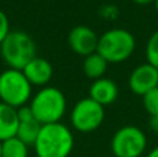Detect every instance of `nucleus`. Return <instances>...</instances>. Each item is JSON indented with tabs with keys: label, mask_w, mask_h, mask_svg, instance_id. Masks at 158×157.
Listing matches in <instances>:
<instances>
[{
	"label": "nucleus",
	"mask_w": 158,
	"mask_h": 157,
	"mask_svg": "<svg viewBox=\"0 0 158 157\" xmlns=\"http://www.w3.org/2000/svg\"><path fill=\"white\" fill-rule=\"evenodd\" d=\"M72 131L63 122L42 125L33 149L36 157H69L74 149Z\"/></svg>",
	"instance_id": "1"
},
{
	"label": "nucleus",
	"mask_w": 158,
	"mask_h": 157,
	"mask_svg": "<svg viewBox=\"0 0 158 157\" xmlns=\"http://www.w3.org/2000/svg\"><path fill=\"white\" fill-rule=\"evenodd\" d=\"M28 107L42 125L61 122L67 113V97L61 89L47 85L33 95Z\"/></svg>",
	"instance_id": "2"
},
{
	"label": "nucleus",
	"mask_w": 158,
	"mask_h": 157,
	"mask_svg": "<svg viewBox=\"0 0 158 157\" xmlns=\"http://www.w3.org/2000/svg\"><path fill=\"white\" fill-rule=\"evenodd\" d=\"M135 50V35L125 28H111L98 36L97 53L110 64H119L129 60Z\"/></svg>",
	"instance_id": "3"
},
{
	"label": "nucleus",
	"mask_w": 158,
	"mask_h": 157,
	"mask_svg": "<svg viewBox=\"0 0 158 157\" xmlns=\"http://www.w3.org/2000/svg\"><path fill=\"white\" fill-rule=\"evenodd\" d=\"M0 56L8 68L24 70V67L36 57L35 40L24 31H10L0 45Z\"/></svg>",
	"instance_id": "4"
},
{
	"label": "nucleus",
	"mask_w": 158,
	"mask_h": 157,
	"mask_svg": "<svg viewBox=\"0 0 158 157\" xmlns=\"http://www.w3.org/2000/svg\"><path fill=\"white\" fill-rule=\"evenodd\" d=\"M32 88L22 70L6 68L0 72V102L4 104L14 108L28 106L33 96Z\"/></svg>",
	"instance_id": "5"
},
{
	"label": "nucleus",
	"mask_w": 158,
	"mask_h": 157,
	"mask_svg": "<svg viewBox=\"0 0 158 157\" xmlns=\"http://www.w3.org/2000/svg\"><path fill=\"white\" fill-rule=\"evenodd\" d=\"M110 146L115 157H142L147 149V136L142 128L125 125L115 131Z\"/></svg>",
	"instance_id": "6"
},
{
	"label": "nucleus",
	"mask_w": 158,
	"mask_h": 157,
	"mask_svg": "<svg viewBox=\"0 0 158 157\" xmlns=\"http://www.w3.org/2000/svg\"><path fill=\"white\" fill-rule=\"evenodd\" d=\"M104 117L106 111L103 106L87 96L75 103L69 114V121L75 131L81 134H90L101 127Z\"/></svg>",
	"instance_id": "7"
},
{
	"label": "nucleus",
	"mask_w": 158,
	"mask_h": 157,
	"mask_svg": "<svg viewBox=\"0 0 158 157\" xmlns=\"http://www.w3.org/2000/svg\"><path fill=\"white\" fill-rule=\"evenodd\" d=\"M128 86L132 93L143 97L158 86V70L147 61L132 70L128 78Z\"/></svg>",
	"instance_id": "8"
},
{
	"label": "nucleus",
	"mask_w": 158,
	"mask_h": 157,
	"mask_svg": "<svg viewBox=\"0 0 158 157\" xmlns=\"http://www.w3.org/2000/svg\"><path fill=\"white\" fill-rule=\"evenodd\" d=\"M98 35L86 25H77L68 33V45L71 50L78 56L86 57L97 52Z\"/></svg>",
	"instance_id": "9"
},
{
	"label": "nucleus",
	"mask_w": 158,
	"mask_h": 157,
	"mask_svg": "<svg viewBox=\"0 0 158 157\" xmlns=\"http://www.w3.org/2000/svg\"><path fill=\"white\" fill-rule=\"evenodd\" d=\"M22 72L32 86L44 88L53 78V66L49 60L36 56L24 67Z\"/></svg>",
	"instance_id": "10"
},
{
	"label": "nucleus",
	"mask_w": 158,
	"mask_h": 157,
	"mask_svg": "<svg viewBox=\"0 0 158 157\" xmlns=\"http://www.w3.org/2000/svg\"><path fill=\"white\" fill-rule=\"evenodd\" d=\"M40 128L42 124L33 117L32 111L28 106L18 108V128H17L15 135L17 138H19L29 147H33Z\"/></svg>",
	"instance_id": "11"
},
{
	"label": "nucleus",
	"mask_w": 158,
	"mask_h": 157,
	"mask_svg": "<svg viewBox=\"0 0 158 157\" xmlns=\"http://www.w3.org/2000/svg\"><path fill=\"white\" fill-rule=\"evenodd\" d=\"M118 95H119L118 85L112 79L106 77L92 81L89 86V97L103 107L112 104L118 99Z\"/></svg>",
	"instance_id": "12"
},
{
	"label": "nucleus",
	"mask_w": 158,
	"mask_h": 157,
	"mask_svg": "<svg viewBox=\"0 0 158 157\" xmlns=\"http://www.w3.org/2000/svg\"><path fill=\"white\" fill-rule=\"evenodd\" d=\"M18 128V108L0 102V142L17 135Z\"/></svg>",
	"instance_id": "13"
},
{
	"label": "nucleus",
	"mask_w": 158,
	"mask_h": 157,
	"mask_svg": "<svg viewBox=\"0 0 158 157\" xmlns=\"http://www.w3.org/2000/svg\"><path fill=\"white\" fill-rule=\"evenodd\" d=\"M108 64L110 63L103 56H100L96 52L83 58L82 70H83L85 77L89 78L90 81H96V79H100V78L106 77V72L108 70Z\"/></svg>",
	"instance_id": "14"
},
{
	"label": "nucleus",
	"mask_w": 158,
	"mask_h": 157,
	"mask_svg": "<svg viewBox=\"0 0 158 157\" xmlns=\"http://www.w3.org/2000/svg\"><path fill=\"white\" fill-rule=\"evenodd\" d=\"M28 156H29V146L25 145L17 136L2 142V157H28Z\"/></svg>",
	"instance_id": "15"
},
{
	"label": "nucleus",
	"mask_w": 158,
	"mask_h": 157,
	"mask_svg": "<svg viewBox=\"0 0 158 157\" xmlns=\"http://www.w3.org/2000/svg\"><path fill=\"white\" fill-rule=\"evenodd\" d=\"M146 58L147 63L158 70V29L150 35L146 45Z\"/></svg>",
	"instance_id": "16"
},
{
	"label": "nucleus",
	"mask_w": 158,
	"mask_h": 157,
	"mask_svg": "<svg viewBox=\"0 0 158 157\" xmlns=\"http://www.w3.org/2000/svg\"><path fill=\"white\" fill-rule=\"evenodd\" d=\"M144 110L150 117H158V86L142 97Z\"/></svg>",
	"instance_id": "17"
},
{
	"label": "nucleus",
	"mask_w": 158,
	"mask_h": 157,
	"mask_svg": "<svg viewBox=\"0 0 158 157\" xmlns=\"http://www.w3.org/2000/svg\"><path fill=\"white\" fill-rule=\"evenodd\" d=\"M10 21H8L7 14L3 10H0V45L6 39V36L10 33Z\"/></svg>",
	"instance_id": "18"
},
{
	"label": "nucleus",
	"mask_w": 158,
	"mask_h": 157,
	"mask_svg": "<svg viewBox=\"0 0 158 157\" xmlns=\"http://www.w3.org/2000/svg\"><path fill=\"white\" fill-rule=\"evenodd\" d=\"M150 129L153 131L154 134H158V117H150Z\"/></svg>",
	"instance_id": "19"
},
{
	"label": "nucleus",
	"mask_w": 158,
	"mask_h": 157,
	"mask_svg": "<svg viewBox=\"0 0 158 157\" xmlns=\"http://www.w3.org/2000/svg\"><path fill=\"white\" fill-rule=\"evenodd\" d=\"M132 2L139 4V6H148V4H154L156 0H132Z\"/></svg>",
	"instance_id": "20"
},
{
	"label": "nucleus",
	"mask_w": 158,
	"mask_h": 157,
	"mask_svg": "<svg viewBox=\"0 0 158 157\" xmlns=\"http://www.w3.org/2000/svg\"><path fill=\"white\" fill-rule=\"evenodd\" d=\"M146 157H158V146L154 147L153 150H150V152L147 153V156Z\"/></svg>",
	"instance_id": "21"
},
{
	"label": "nucleus",
	"mask_w": 158,
	"mask_h": 157,
	"mask_svg": "<svg viewBox=\"0 0 158 157\" xmlns=\"http://www.w3.org/2000/svg\"><path fill=\"white\" fill-rule=\"evenodd\" d=\"M154 7H156V11H157V15H158V0L154 2Z\"/></svg>",
	"instance_id": "22"
},
{
	"label": "nucleus",
	"mask_w": 158,
	"mask_h": 157,
	"mask_svg": "<svg viewBox=\"0 0 158 157\" xmlns=\"http://www.w3.org/2000/svg\"><path fill=\"white\" fill-rule=\"evenodd\" d=\"M0 157H2V142H0Z\"/></svg>",
	"instance_id": "23"
}]
</instances>
